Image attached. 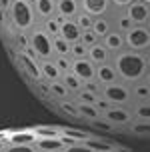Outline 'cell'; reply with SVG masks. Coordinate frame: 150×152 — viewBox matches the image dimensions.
<instances>
[{
  "instance_id": "obj_11",
  "label": "cell",
  "mask_w": 150,
  "mask_h": 152,
  "mask_svg": "<svg viewBox=\"0 0 150 152\" xmlns=\"http://www.w3.org/2000/svg\"><path fill=\"white\" fill-rule=\"evenodd\" d=\"M80 10V0H56V16H60L62 20H74Z\"/></svg>"
},
{
  "instance_id": "obj_8",
  "label": "cell",
  "mask_w": 150,
  "mask_h": 152,
  "mask_svg": "<svg viewBox=\"0 0 150 152\" xmlns=\"http://www.w3.org/2000/svg\"><path fill=\"white\" fill-rule=\"evenodd\" d=\"M126 14L134 22V26H146V22L150 20V6L142 0H136L126 8Z\"/></svg>"
},
{
  "instance_id": "obj_21",
  "label": "cell",
  "mask_w": 150,
  "mask_h": 152,
  "mask_svg": "<svg viewBox=\"0 0 150 152\" xmlns=\"http://www.w3.org/2000/svg\"><path fill=\"white\" fill-rule=\"evenodd\" d=\"M114 30V24L110 16H100V18H94V26H92V32L96 34L100 40L108 34V32Z\"/></svg>"
},
{
  "instance_id": "obj_22",
  "label": "cell",
  "mask_w": 150,
  "mask_h": 152,
  "mask_svg": "<svg viewBox=\"0 0 150 152\" xmlns=\"http://www.w3.org/2000/svg\"><path fill=\"white\" fill-rule=\"evenodd\" d=\"M48 90H50V98H58V100H70L74 94L66 88V84L58 80V82H50L48 84Z\"/></svg>"
},
{
  "instance_id": "obj_16",
  "label": "cell",
  "mask_w": 150,
  "mask_h": 152,
  "mask_svg": "<svg viewBox=\"0 0 150 152\" xmlns=\"http://www.w3.org/2000/svg\"><path fill=\"white\" fill-rule=\"evenodd\" d=\"M60 36L64 38L66 42H70V44L80 42V38H82V28L76 24V20H64V22H62V28H60Z\"/></svg>"
},
{
  "instance_id": "obj_7",
  "label": "cell",
  "mask_w": 150,
  "mask_h": 152,
  "mask_svg": "<svg viewBox=\"0 0 150 152\" xmlns=\"http://www.w3.org/2000/svg\"><path fill=\"white\" fill-rule=\"evenodd\" d=\"M102 118L108 120V122H112L116 128H118V126H126L128 128V126L134 122V114H132V110L128 106H112L102 114Z\"/></svg>"
},
{
  "instance_id": "obj_1",
  "label": "cell",
  "mask_w": 150,
  "mask_h": 152,
  "mask_svg": "<svg viewBox=\"0 0 150 152\" xmlns=\"http://www.w3.org/2000/svg\"><path fill=\"white\" fill-rule=\"evenodd\" d=\"M112 64H114V68H116V72H118V78L122 82L130 84V86L136 82H142L150 70L146 54L130 50V48H124L122 52L114 54Z\"/></svg>"
},
{
  "instance_id": "obj_18",
  "label": "cell",
  "mask_w": 150,
  "mask_h": 152,
  "mask_svg": "<svg viewBox=\"0 0 150 152\" xmlns=\"http://www.w3.org/2000/svg\"><path fill=\"white\" fill-rule=\"evenodd\" d=\"M34 148L38 152H64V142L58 138H36L34 142Z\"/></svg>"
},
{
  "instance_id": "obj_23",
  "label": "cell",
  "mask_w": 150,
  "mask_h": 152,
  "mask_svg": "<svg viewBox=\"0 0 150 152\" xmlns=\"http://www.w3.org/2000/svg\"><path fill=\"white\" fill-rule=\"evenodd\" d=\"M62 82L66 84V88L72 92L74 96L78 94V92H82V90H84V82L74 74V72H64V74H62Z\"/></svg>"
},
{
  "instance_id": "obj_51",
  "label": "cell",
  "mask_w": 150,
  "mask_h": 152,
  "mask_svg": "<svg viewBox=\"0 0 150 152\" xmlns=\"http://www.w3.org/2000/svg\"><path fill=\"white\" fill-rule=\"evenodd\" d=\"M114 152H120V150H118V146H116V150H114Z\"/></svg>"
},
{
  "instance_id": "obj_43",
  "label": "cell",
  "mask_w": 150,
  "mask_h": 152,
  "mask_svg": "<svg viewBox=\"0 0 150 152\" xmlns=\"http://www.w3.org/2000/svg\"><path fill=\"white\" fill-rule=\"evenodd\" d=\"M64 152H94L90 146H86L84 142H80V144H74V146H68V148H64Z\"/></svg>"
},
{
  "instance_id": "obj_37",
  "label": "cell",
  "mask_w": 150,
  "mask_h": 152,
  "mask_svg": "<svg viewBox=\"0 0 150 152\" xmlns=\"http://www.w3.org/2000/svg\"><path fill=\"white\" fill-rule=\"evenodd\" d=\"M94 128H98V130H102V132H114L116 130V126H114L112 122H108V120H104V118H98V120H92L90 122Z\"/></svg>"
},
{
  "instance_id": "obj_24",
  "label": "cell",
  "mask_w": 150,
  "mask_h": 152,
  "mask_svg": "<svg viewBox=\"0 0 150 152\" xmlns=\"http://www.w3.org/2000/svg\"><path fill=\"white\" fill-rule=\"evenodd\" d=\"M130 88H132V98H134V102H150V86L144 80L132 84Z\"/></svg>"
},
{
  "instance_id": "obj_36",
  "label": "cell",
  "mask_w": 150,
  "mask_h": 152,
  "mask_svg": "<svg viewBox=\"0 0 150 152\" xmlns=\"http://www.w3.org/2000/svg\"><path fill=\"white\" fill-rule=\"evenodd\" d=\"M80 42H82L86 48H90V46L98 44V42H100V38H98L92 30H84V32H82V38H80Z\"/></svg>"
},
{
  "instance_id": "obj_12",
  "label": "cell",
  "mask_w": 150,
  "mask_h": 152,
  "mask_svg": "<svg viewBox=\"0 0 150 152\" xmlns=\"http://www.w3.org/2000/svg\"><path fill=\"white\" fill-rule=\"evenodd\" d=\"M100 42L108 48V52L112 54V56H114V54H118V52H122V50L126 48V36H124L122 32H118V30L108 32Z\"/></svg>"
},
{
  "instance_id": "obj_5",
  "label": "cell",
  "mask_w": 150,
  "mask_h": 152,
  "mask_svg": "<svg viewBox=\"0 0 150 152\" xmlns=\"http://www.w3.org/2000/svg\"><path fill=\"white\" fill-rule=\"evenodd\" d=\"M102 96L110 104H114V106H128V104L134 102L130 84L122 82V80H118L114 84H108V86H102Z\"/></svg>"
},
{
  "instance_id": "obj_44",
  "label": "cell",
  "mask_w": 150,
  "mask_h": 152,
  "mask_svg": "<svg viewBox=\"0 0 150 152\" xmlns=\"http://www.w3.org/2000/svg\"><path fill=\"white\" fill-rule=\"evenodd\" d=\"M112 2V8L114 10H126L132 2H136V0H110Z\"/></svg>"
},
{
  "instance_id": "obj_20",
  "label": "cell",
  "mask_w": 150,
  "mask_h": 152,
  "mask_svg": "<svg viewBox=\"0 0 150 152\" xmlns=\"http://www.w3.org/2000/svg\"><path fill=\"white\" fill-rule=\"evenodd\" d=\"M36 134L34 130H14V132H8V144H32L36 142Z\"/></svg>"
},
{
  "instance_id": "obj_41",
  "label": "cell",
  "mask_w": 150,
  "mask_h": 152,
  "mask_svg": "<svg viewBox=\"0 0 150 152\" xmlns=\"http://www.w3.org/2000/svg\"><path fill=\"white\" fill-rule=\"evenodd\" d=\"M84 90L92 92V94H102V84L98 82V80H90V82H84Z\"/></svg>"
},
{
  "instance_id": "obj_28",
  "label": "cell",
  "mask_w": 150,
  "mask_h": 152,
  "mask_svg": "<svg viewBox=\"0 0 150 152\" xmlns=\"http://www.w3.org/2000/svg\"><path fill=\"white\" fill-rule=\"evenodd\" d=\"M128 132L134 136H150V120H134L128 126Z\"/></svg>"
},
{
  "instance_id": "obj_31",
  "label": "cell",
  "mask_w": 150,
  "mask_h": 152,
  "mask_svg": "<svg viewBox=\"0 0 150 152\" xmlns=\"http://www.w3.org/2000/svg\"><path fill=\"white\" fill-rule=\"evenodd\" d=\"M130 110L134 114V120H150V102H136Z\"/></svg>"
},
{
  "instance_id": "obj_14",
  "label": "cell",
  "mask_w": 150,
  "mask_h": 152,
  "mask_svg": "<svg viewBox=\"0 0 150 152\" xmlns=\"http://www.w3.org/2000/svg\"><path fill=\"white\" fill-rule=\"evenodd\" d=\"M88 60L92 62V64H96V66H102V64L112 62V54L108 52V48H106L102 42H98V44L88 48Z\"/></svg>"
},
{
  "instance_id": "obj_47",
  "label": "cell",
  "mask_w": 150,
  "mask_h": 152,
  "mask_svg": "<svg viewBox=\"0 0 150 152\" xmlns=\"http://www.w3.org/2000/svg\"><path fill=\"white\" fill-rule=\"evenodd\" d=\"M144 82H146V84L150 86V70H148V74H146V78H144Z\"/></svg>"
},
{
  "instance_id": "obj_19",
  "label": "cell",
  "mask_w": 150,
  "mask_h": 152,
  "mask_svg": "<svg viewBox=\"0 0 150 152\" xmlns=\"http://www.w3.org/2000/svg\"><path fill=\"white\" fill-rule=\"evenodd\" d=\"M112 18V24H114V30L122 32V34H126V32H130L132 28H134V22L128 18L126 10H114V14L110 16Z\"/></svg>"
},
{
  "instance_id": "obj_48",
  "label": "cell",
  "mask_w": 150,
  "mask_h": 152,
  "mask_svg": "<svg viewBox=\"0 0 150 152\" xmlns=\"http://www.w3.org/2000/svg\"><path fill=\"white\" fill-rule=\"evenodd\" d=\"M146 58H148V66H150V52H148V54H146Z\"/></svg>"
},
{
  "instance_id": "obj_35",
  "label": "cell",
  "mask_w": 150,
  "mask_h": 152,
  "mask_svg": "<svg viewBox=\"0 0 150 152\" xmlns=\"http://www.w3.org/2000/svg\"><path fill=\"white\" fill-rule=\"evenodd\" d=\"M62 134L72 136L74 140H78V142H86V140L90 138L88 132H84V130H76V128H62Z\"/></svg>"
},
{
  "instance_id": "obj_9",
  "label": "cell",
  "mask_w": 150,
  "mask_h": 152,
  "mask_svg": "<svg viewBox=\"0 0 150 152\" xmlns=\"http://www.w3.org/2000/svg\"><path fill=\"white\" fill-rule=\"evenodd\" d=\"M80 6H82V10L88 12L90 16L100 18V16H110L112 2H110V0H80Z\"/></svg>"
},
{
  "instance_id": "obj_38",
  "label": "cell",
  "mask_w": 150,
  "mask_h": 152,
  "mask_svg": "<svg viewBox=\"0 0 150 152\" xmlns=\"http://www.w3.org/2000/svg\"><path fill=\"white\" fill-rule=\"evenodd\" d=\"M76 100H78V102H84V104H96L98 94H92V92H88V90H82V92L76 94Z\"/></svg>"
},
{
  "instance_id": "obj_40",
  "label": "cell",
  "mask_w": 150,
  "mask_h": 152,
  "mask_svg": "<svg viewBox=\"0 0 150 152\" xmlns=\"http://www.w3.org/2000/svg\"><path fill=\"white\" fill-rule=\"evenodd\" d=\"M4 152H38L32 144H6Z\"/></svg>"
},
{
  "instance_id": "obj_26",
  "label": "cell",
  "mask_w": 150,
  "mask_h": 152,
  "mask_svg": "<svg viewBox=\"0 0 150 152\" xmlns=\"http://www.w3.org/2000/svg\"><path fill=\"white\" fill-rule=\"evenodd\" d=\"M62 22H64V20H62L60 16H52V18H48V20H44V22H40V26H42V28H44V30L54 38V36H60Z\"/></svg>"
},
{
  "instance_id": "obj_17",
  "label": "cell",
  "mask_w": 150,
  "mask_h": 152,
  "mask_svg": "<svg viewBox=\"0 0 150 152\" xmlns=\"http://www.w3.org/2000/svg\"><path fill=\"white\" fill-rule=\"evenodd\" d=\"M40 68H42V78H44V82H58V80H62V70L58 68V64L52 60H40Z\"/></svg>"
},
{
  "instance_id": "obj_27",
  "label": "cell",
  "mask_w": 150,
  "mask_h": 152,
  "mask_svg": "<svg viewBox=\"0 0 150 152\" xmlns=\"http://www.w3.org/2000/svg\"><path fill=\"white\" fill-rule=\"evenodd\" d=\"M84 144L90 146L94 152H114V150H116V146H114V144L106 142V140H100V138H92V136H90Z\"/></svg>"
},
{
  "instance_id": "obj_13",
  "label": "cell",
  "mask_w": 150,
  "mask_h": 152,
  "mask_svg": "<svg viewBox=\"0 0 150 152\" xmlns=\"http://www.w3.org/2000/svg\"><path fill=\"white\" fill-rule=\"evenodd\" d=\"M32 4H34L38 22H44L48 18L56 16V0H32Z\"/></svg>"
},
{
  "instance_id": "obj_25",
  "label": "cell",
  "mask_w": 150,
  "mask_h": 152,
  "mask_svg": "<svg viewBox=\"0 0 150 152\" xmlns=\"http://www.w3.org/2000/svg\"><path fill=\"white\" fill-rule=\"evenodd\" d=\"M78 102V100H76ZM78 110H80V118L82 120H98V118H102V112L98 110L94 104H84V102H78Z\"/></svg>"
},
{
  "instance_id": "obj_39",
  "label": "cell",
  "mask_w": 150,
  "mask_h": 152,
  "mask_svg": "<svg viewBox=\"0 0 150 152\" xmlns=\"http://www.w3.org/2000/svg\"><path fill=\"white\" fill-rule=\"evenodd\" d=\"M54 62L58 64V68L62 72H70L72 70V58L70 56H54Z\"/></svg>"
},
{
  "instance_id": "obj_3",
  "label": "cell",
  "mask_w": 150,
  "mask_h": 152,
  "mask_svg": "<svg viewBox=\"0 0 150 152\" xmlns=\"http://www.w3.org/2000/svg\"><path fill=\"white\" fill-rule=\"evenodd\" d=\"M30 38V52L36 56L38 60H52L54 56V44H52V36L38 24L36 28H32L28 32Z\"/></svg>"
},
{
  "instance_id": "obj_45",
  "label": "cell",
  "mask_w": 150,
  "mask_h": 152,
  "mask_svg": "<svg viewBox=\"0 0 150 152\" xmlns=\"http://www.w3.org/2000/svg\"><path fill=\"white\" fill-rule=\"evenodd\" d=\"M0 24H2V26H8V24H10V16H8V12L4 8H0Z\"/></svg>"
},
{
  "instance_id": "obj_42",
  "label": "cell",
  "mask_w": 150,
  "mask_h": 152,
  "mask_svg": "<svg viewBox=\"0 0 150 152\" xmlns=\"http://www.w3.org/2000/svg\"><path fill=\"white\" fill-rule=\"evenodd\" d=\"M94 106H96L98 110H100V112L104 114L106 110H108V108H112L114 104H110V102H108V100H106L104 96H102V94H100V96H98V100H96V104H94Z\"/></svg>"
},
{
  "instance_id": "obj_30",
  "label": "cell",
  "mask_w": 150,
  "mask_h": 152,
  "mask_svg": "<svg viewBox=\"0 0 150 152\" xmlns=\"http://www.w3.org/2000/svg\"><path fill=\"white\" fill-rule=\"evenodd\" d=\"M52 44H54V54H56V56H70L72 44L66 42L62 36H54L52 38Z\"/></svg>"
},
{
  "instance_id": "obj_29",
  "label": "cell",
  "mask_w": 150,
  "mask_h": 152,
  "mask_svg": "<svg viewBox=\"0 0 150 152\" xmlns=\"http://www.w3.org/2000/svg\"><path fill=\"white\" fill-rule=\"evenodd\" d=\"M32 130L38 138H58L62 134V128L58 126H34Z\"/></svg>"
},
{
  "instance_id": "obj_4",
  "label": "cell",
  "mask_w": 150,
  "mask_h": 152,
  "mask_svg": "<svg viewBox=\"0 0 150 152\" xmlns=\"http://www.w3.org/2000/svg\"><path fill=\"white\" fill-rule=\"evenodd\" d=\"M12 58H14L16 66H18V72H22L28 80L32 82H42V68H40V60H38L30 50H12Z\"/></svg>"
},
{
  "instance_id": "obj_34",
  "label": "cell",
  "mask_w": 150,
  "mask_h": 152,
  "mask_svg": "<svg viewBox=\"0 0 150 152\" xmlns=\"http://www.w3.org/2000/svg\"><path fill=\"white\" fill-rule=\"evenodd\" d=\"M70 58L72 60H80V58H88V48L82 42H74L72 50H70Z\"/></svg>"
},
{
  "instance_id": "obj_2",
  "label": "cell",
  "mask_w": 150,
  "mask_h": 152,
  "mask_svg": "<svg viewBox=\"0 0 150 152\" xmlns=\"http://www.w3.org/2000/svg\"><path fill=\"white\" fill-rule=\"evenodd\" d=\"M8 16H10V26L16 32H26L28 34L32 28H36L40 24L36 18V12H34L32 0H14L10 10H8Z\"/></svg>"
},
{
  "instance_id": "obj_6",
  "label": "cell",
  "mask_w": 150,
  "mask_h": 152,
  "mask_svg": "<svg viewBox=\"0 0 150 152\" xmlns=\"http://www.w3.org/2000/svg\"><path fill=\"white\" fill-rule=\"evenodd\" d=\"M124 36H126V48L142 52V54L150 52V30L146 26H134Z\"/></svg>"
},
{
  "instance_id": "obj_15",
  "label": "cell",
  "mask_w": 150,
  "mask_h": 152,
  "mask_svg": "<svg viewBox=\"0 0 150 152\" xmlns=\"http://www.w3.org/2000/svg\"><path fill=\"white\" fill-rule=\"evenodd\" d=\"M96 80L102 86H108V84H114L118 82V72L114 68L112 62H108V64H102V66H96Z\"/></svg>"
},
{
  "instance_id": "obj_50",
  "label": "cell",
  "mask_w": 150,
  "mask_h": 152,
  "mask_svg": "<svg viewBox=\"0 0 150 152\" xmlns=\"http://www.w3.org/2000/svg\"><path fill=\"white\" fill-rule=\"evenodd\" d=\"M142 2H146V4H148V6H150V0H142Z\"/></svg>"
},
{
  "instance_id": "obj_46",
  "label": "cell",
  "mask_w": 150,
  "mask_h": 152,
  "mask_svg": "<svg viewBox=\"0 0 150 152\" xmlns=\"http://www.w3.org/2000/svg\"><path fill=\"white\" fill-rule=\"evenodd\" d=\"M6 144H8V142H2V140H0V152H4V148H6Z\"/></svg>"
},
{
  "instance_id": "obj_33",
  "label": "cell",
  "mask_w": 150,
  "mask_h": 152,
  "mask_svg": "<svg viewBox=\"0 0 150 152\" xmlns=\"http://www.w3.org/2000/svg\"><path fill=\"white\" fill-rule=\"evenodd\" d=\"M14 48L16 50H30V38L26 32H16L14 36Z\"/></svg>"
},
{
  "instance_id": "obj_10",
  "label": "cell",
  "mask_w": 150,
  "mask_h": 152,
  "mask_svg": "<svg viewBox=\"0 0 150 152\" xmlns=\"http://www.w3.org/2000/svg\"><path fill=\"white\" fill-rule=\"evenodd\" d=\"M82 82L96 80V64H92L88 58H80V60H72V70Z\"/></svg>"
},
{
  "instance_id": "obj_49",
  "label": "cell",
  "mask_w": 150,
  "mask_h": 152,
  "mask_svg": "<svg viewBox=\"0 0 150 152\" xmlns=\"http://www.w3.org/2000/svg\"><path fill=\"white\" fill-rule=\"evenodd\" d=\"M146 28H148V30H150V20H148V22H146Z\"/></svg>"
},
{
  "instance_id": "obj_32",
  "label": "cell",
  "mask_w": 150,
  "mask_h": 152,
  "mask_svg": "<svg viewBox=\"0 0 150 152\" xmlns=\"http://www.w3.org/2000/svg\"><path fill=\"white\" fill-rule=\"evenodd\" d=\"M76 20V24L82 28V32L84 30H92V26H94V16H90L88 12H84V10H80V14L74 18Z\"/></svg>"
}]
</instances>
